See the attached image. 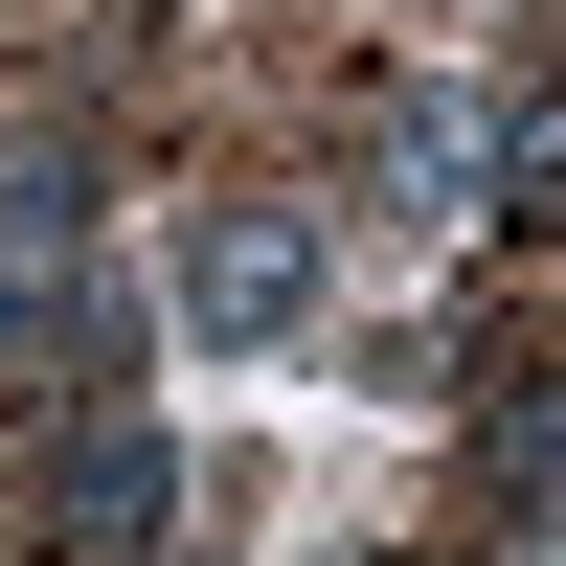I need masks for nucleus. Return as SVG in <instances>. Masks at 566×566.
<instances>
[{
	"label": "nucleus",
	"mask_w": 566,
	"mask_h": 566,
	"mask_svg": "<svg viewBox=\"0 0 566 566\" xmlns=\"http://www.w3.org/2000/svg\"><path fill=\"white\" fill-rule=\"evenodd\" d=\"M295 295H317V250H295V227H272V205H227L205 250H181V317H205V340H272V317H295Z\"/></svg>",
	"instance_id": "1"
},
{
	"label": "nucleus",
	"mask_w": 566,
	"mask_h": 566,
	"mask_svg": "<svg viewBox=\"0 0 566 566\" xmlns=\"http://www.w3.org/2000/svg\"><path fill=\"white\" fill-rule=\"evenodd\" d=\"M69 522H91V544H136V522H159V431H136V408L69 453Z\"/></svg>",
	"instance_id": "2"
}]
</instances>
